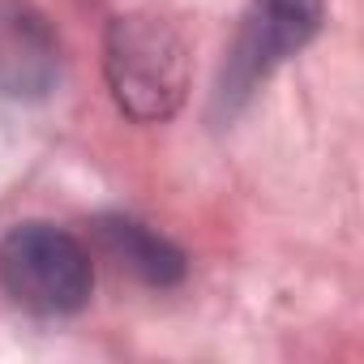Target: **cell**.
<instances>
[{"instance_id":"obj_1","label":"cell","mask_w":364,"mask_h":364,"mask_svg":"<svg viewBox=\"0 0 364 364\" xmlns=\"http://www.w3.org/2000/svg\"><path fill=\"white\" fill-rule=\"evenodd\" d=\"M103 73L116 107L137 124H163L189 99V48L154 14H124L107 26Z\"/></svg>"},{"instance_id":"obj_2","label":"cell","mask_w":364,"mask_h":364,"mask_svg":"<svg viewBox=\"0 0 364 364\" xmlns=\"http://www.w3.org/2000/svg\"><path fill=\"white\" fill-rule=\"evenodd\" d=\"M321 22H326V0H253L236 26V39L215 82L210 99L215 124H232L266 86V77L321 35Z\"/></svg>"},{"instance_id":"obj_3","label":"cell","mask_w":364,"mask_h":364,"mask_svg":"<svg viewBox=\"0 0 364 364\" xmlns=\"http://www.w3.org/2000/svg\"><path fill=\"white\" fill-rule=\"evenodd\" d=\"M0 287L35 317H69L90 304V249L56 223H18L0 240Z\"/></svg>"},{"instance_id":"obj_4","label":"cell","mask_w":364,"mask_h":364,"mask_svg":"<svg viewBox=\"0 0 364 364\" xmlns=\"http://www.w3.org/2000/svg\"><path fill=\"white\" fill-rule=\"evenodd\" d=\"M60 82V39L26 0H0V99L39 103Z\"/></svg>"},{"instance_id":"obj_5","label":"cell","mask_w":364,"mask_h":364,"mask_svg":"<svg viewBox=\"0 0 364 364\" xmlns=\"http://www.w3.org/2000/svg\"><path fill=\"white\" fill-rule=\"evenodd\" d=\"M90 232H95L103 257H107L116 270H124V274H133L137 283H146V287H176L180 279H185V270H189V257L180 253L163 232L146 228L141 219H129V215H99V219L90 223Z\"/></svg>"}]
</instances>
